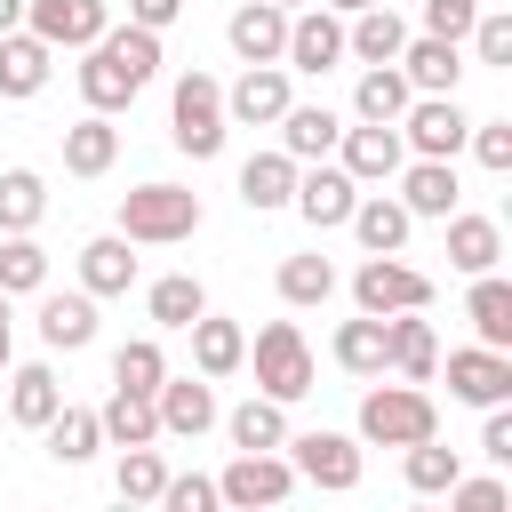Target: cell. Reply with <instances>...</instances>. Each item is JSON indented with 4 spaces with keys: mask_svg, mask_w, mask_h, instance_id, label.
I'll return each instance as SVG.
<instances>
[{
    "mask_svg": "<svg viewBox=\"0 0 512 512\" xmlns=\"http://www.w3.org/2000/svg\"><path fill=\"white\" fill-rule=\"evenodd\" d=\"M152 72H160V32L120 24V32H104V40L88 48L80 96H88V112H120V104H136V88H144Z\"/></svg>",
    "mask_w": 512,
    "mask_h": 512,
    "instance_id": "1",
    "label": "cell"
},
{
    "mask_svg": "<svg viewBox=\"0 0 512 512\" xmlns=\"http://www.w3.org/2000/svg\"><path fill=\"white\" fill-rule=\"evenodd\" d=\"M192 232H200V192H184V184H136L120 200V240L168 248V240H192Z\"/></svg>",
    "mask_w": 512,
    "mask_h": 512,
    "instance_id": "2",
    "label": "cell"
},
{
    "mask_svg": "<svg viewBox=\"0 0 512 512\" xmlns=\"http://www.w3.org/2000/svg\"><path fill=\"white\" fill-rule=\"evenodd\" d=\"M248 360H256V392L264 400H304L312 392V344H304V328L296 320H272V328H256V344H248Z\"/></svg>",
    "mask_w": 512,
    "mask_h": 512,
    "instance_id": "3",
    "label": "cell"
},
{
    "mask_svg": "<svg viewBox=\"0 0 512 512\" xmlns=\"http://www.w3.org/2000/svg\"><path fill=\"white\" fill-rule=\"evenodd\" d=\"M440 432V408L416 392V384H376L368 400H360V440H376V448H416V440H432Z\"/></svg>",
    "mask_w": 512,
    "mask_h": 512,
    "instance_id": "4",
    "label": "cell"
},
{
    "mask_svg": "<svg viewBox=\"0 0 512 512\" xmlns=\"http://www.w3.org/2000/svg\"><path fill=\"white\" fill-rule=\"evenodd\" d=\"M168 136H176V152H192V160H216V152H224V88H216L208 72H184V80H176V96H168Z\"/></svg>",
    "mask_w": 512,
    "mask_h": 512,
    "instance_id": "5",
    "label": "cell"
},
{
    "mask_svg": "<svg viewBox=\"0 0 512 512\" xmlns=\"http://www.w3.org/2000/svg\"><path fill=\"white\" fill-rule=\"evenodd\" d=\"M352 304H360L368 320H392V312H424V304H432V280H424L416 264H400V256H368V264L352 272Z\"/></svg>",
    "mask_w": 512,
    "mask_h": 512,
    "instance_id": "6",
    "label": "cell"
},
{
    "mask_svg": "<svg viewBox=\"0 0 512 512\" xmlns=\"http://www.w3.org/2000/svg\"><path fill=\"white\" fill-rule=\"evenodd\" d=\"M288 488H296V464L288 456H232L224 472H216V496H224V512H272V504H288Z\"/></svg>",
    "mask_w": 512,
    "mask_h": 512,
    "instance_id": "7",
    "label": "cell"
},
{
    "mask_svg": "<svg viewBox=\"0 0 512 512\" xmlns=\"http://www.w3.org/2000/svg\"><path fill=\"white\" fill-rule=\"evenodd\" d=\"M24 32L48 48H96L112 32V8L104 0H24Z\"/></svg>",
    "mask_w": 512,
    "mask_h": 512,
    "instance_id": "8",
    "label": "cell"
},
{
    "mask_svg": "<svg viewBox=\"0 0 512 512\" xmlns=\"http://www.w3.org/2000/svg\"><path fill=\"white\" fill-rule=\"evenodd\" d=\"M464 136H472V120H464L456 96H416L400 112V144H416V160H456Z\"/></svg>",
    "mask_w": 512,
    "mask_h": 512,
    "instance_id": "9",
    "label": "cell"
},
{
    "mask_svg": "<svg viewBox=\"0 0 512 512\" xmlns=\"http://www.w3.org/2000/svg\"><path fill=\"white\" fill-rule=\"evenodd\" d=\"M336 64H344V16H328V8H296V16H288L280 72H336Z\"/></svg>",
    "mask_w": 512,
    "mask_h": 512,
    "instance_id": "10",
    "label": "cell"
},
{
    "mask_svg": "<svg viewBox=\"0 0 512 512\" xmlns=\"http://www.w3.org/2000/svg\"><path fill=\"white\" fill-rule=\"evenodd\" d=\"M448 392L464 408H504L512 400V352H488V344L448 352Z\"/></svg>",
    "mask_w": 512,
    "mask_h": 512,
    "instance_id": "11",
    "label": "cell"
},
{
    "mask_svg": "<svg viewBox=\"0 0 512 512\" xmlns=\"http://www.w3.org/2000/svg\"><path fill=\"white\" fill-rule=\"evenodd\" d=\"M288 448H296V456H288V464H296V480L336 488V496H344V488H360V440H344V432H296Z\"/></svg>",
    "mask_w": 512,
    "mask_h": 512,
    "instance_id": "12",
    "label": "cell"
},
{
    "mask_svg": "<svg viewBox=\"0 0 512 512\" xmlns=\"http://www.w3.org/2000/svg\"><path fill=\"white\" fill-rule=\"evenodd\" d=\"M288 104H296V96H288V72H280V64H248V72L224 88V120H240V128H272Z\"/></svg>",
    "mask_w": 512,
    "mask_h": 512,
    "instance_id": "13",
    "label": "cell"
},
{
    "mask_svg": "<svg viewBox=\"0 0 512 512\" xmlns=\"http://www.w3.org/2000/svg\"><path fill=\"white\" fill-rule=\"evenodd\" d=\"M336 152H344V176L352 184H392L400 168H408V144H400V128H344L336 136Z\"/></svg>",
    "mask_w": 512,
    "mask_h": 512,
    "instance_id": "14",
    "label": "cell"
},
{
    "mask_svg": "<svg viewBox=\"0 0 512 512\" xmlns=\"http://www.w3.org/2000/svg\"><path fill=\"white\" fill-rule=\"evenodd\" d=\"M312 232H336L352 208H360V184L344 176V168H296V200H288Z\"/></svg>",
    "mask_w": 512,
    "mask_h": 512,
    "instance_id": "15",
    "label": "cell"
},
{
    "mask_svg": "<svg viewBox=\"0 0 512 512\" xmlns=\"http://www.w3.org/2000/svg\"><path fill=\"white\" fill-rule=\"evenodd\" d=\"M232 56L240 64H280V48H288V8H272V0H248V8H232Z\"/></svg>",
    "mask_w": 512,
    "mask_h": 512,
    "instance_id": "16",
    "label": "cell"
},
{
    "mask_svg": "<svg viewBox=\"0 0 512 512\" xmlns=\"http://www.w3.org/2000/svg\"><path fill=\"white\" fill-rule=\"evenodd\" d=\"M392 64H400V80H408L416 96H456V80H464V56H456V40H432V32H424V40H408Z\"/></svg>",
    "mask_w": 512,
    "mask_h": 512,
    "instance_id": "17",
    "label": "cell"
},
{
    "mask_svg": "<svg viewBox=\"0 0 512 512\" xmlns=\"http://www.w3.org/2000/svg\"><path fill=\"white\" fill-rule=\"evenodd\" d=\"M152 408H160V432H176V440H200V432L216 424V392H208V376H168V384L152 392Z\"/></svg>",
    "mask_w": 512,
    "mask_h": 512,
    "instance_id": "18",
    "label": "cell"
},
{
    "mask_svg": "<svg viewBox=\"0 0 512 512\" xmlns=\"http://www.w3.org/2000/svg\"><path fill=\"white\" fill-rule=\"evenodd\" d=\"M272 128H280V152H288L296 168H304V160H328V152H336V136H344V120H336L328 104H288Z\"/></svg>",
    "mask_w": 512,
    "mask_h": 512,
    "instance_id": "19",
    "label": "cell"
},
{
    "mask_svg": "<svg viewBox=\"0 0 512 512\" xmlns=\"http://www.w3.org/2000/svg\"><path fill=\"white\" fill-rule=\"evenodd\" d=\"M416 104V88L400 80V64H368L360 72V88H352V112L368 120V128H400V112Z\"/></svg>",
    "mask_w": 512,
    "mask_h": 512,
    "instance_id": "20",
    "label": "cell"
},
{
    "mask_svg": "<svg viewBox=\"0 0 512 512\" xmlns=\"http://www.w3.org/2000/svg\"><path fill=\"white\" fill-rule=\"evenodd\" d=\"M456 160H416V168H400V208L408 216H456Z\"/></svg>",
    "mask_w": 512,
    "mask_h": 512,
    "instance_id": "21",
    "label": "cell"
},
{
    "mask_svg": "<svg viewBox=\"0 0 512 512\" xmlns=\"http://www.w3.org/2000/svg\"><path fill=\"white\" fill-rule=\"evenodd\" d=\"M344 224H352V240H360L368 256H400V248H408V224H416V216H408L400 200H384V192H368V200H360V208H352Z\"/></svg>",
    "mask_w": 512,
    "mask_h": 512,
    "instance_id": "22",
    "label": "cell"
},
{
    "mask_svg": "<svg viewBox=\"0 0 512 512\" xmlns=\"http://www.w3.org/2000/svg\"><path fill=\"white\" fill-rule=\"evenodd\" d=\"M440 224H448V264H456L464 280L496 272V256H504V232H496V216H440Z\"/></svg>",
    "mask_w": 512,
    "mask_h": 512,
    "instance_id": "23",
    "label": "cell"
},
{
    "mask_svg": "<svg viewBox=\"0 0 512 512\" xmlns=\"http://www.w3.org/2000/svg\"><path fill=\"white\" fill-rule=\"evenodd\" d=\"M136 240H120V232H104V240H88L80 248V288L88 296H128L136 288V256H128Z\"/></svg>",
    "mask_w": 512,
    "mask_h": 512,
    "instance_id": "24",
    "label": "cell"
},
{
    "mask_svg": "<svg viewBox=\"0 0 512 512\" xmlns=\"http://www.w3.org/2000/svg\"><path fill=\"white\" fill-rule=\"evenodd\" d=\"M40 344H48V352L96 344V296H88V288H80V296H40Z\"/></svg>",
    "mask_w": 512,
    "mask_h": 512,
    "instance_id": "25",
    "label": "cell"
},
{
    "mask_svg": "<svg viewBox=\"0 0 512 512\" xmlns=\"http://www.w3.org/2000/svg\"><path fill=\"white\" fill-rule=\"evenodd\" d=\"M184 336H192V368H200V376H232V368H248V336H240V320L200 312Z\"/></svg>",
    "mask_w": 512,
    "mask_h": 512,
    "instance_id": "26",
    "label": "cell"
},
{
    "mask_svg": "<svg viewBox=\"0 0 512 512\" xmlns=\"http://www.w3.org/2000/svg\"><path fill=\"white\" fill-rule=\"evenodd\" d=\"M384 344H392V368H400L408 384H424V376L440 368V336H432L424 312H392V320H384Z\"/></svg>",
    "mask_w": 512,
    "mask_h": 512,
    "instance_id": "27",
    "label": "cell"
},
{
    "mask_svg": "<svg viewBox=\"0 0 512 512\" xmlns=\"http://www.w3.org/2000/svg\"><path fill=\"white\" fill-rule=\"evenodd\" d=\"M112 160H120V128H112V112H88V120L64 128V168H72V176H104Z\"/></svg>",
    "mask_w": 512,
    "mask_h": 512,
    "instance_id": "28",
    "label": "cell"
},
{
    "mask_svg": "<svg viewBox=\"0 0 512 512\" xmlns=\"http://www.w3.org/2000/svg\"><path fill=\"white\" fill-rule=\"evenodd\" d=\"M224 432H232V448H240V456H264V448H288V408L256 392V400H240V408L224 416Z\"/></svg>",
    "mask_w": 512,
    "mask_h": 512,
    "instance_id": "29",
    "label": "cell"
},
{
    "mask_svg": "<svg viewBox=\"0 0 512 512\" xmlns=\"http://www.w3.org/2000/svg\"><path fill=\"white\" fill-rule=\"evenodd\" d=\"M408 48V24L392 16V8H360L352 24H344V56H360V64H392Z\"/></svg>",
    "mask_w": 512,
    "mask_h": 512,
    "instance_id": "30",
    "label": "cell"
},
{
    "mask_svg": "<svg viewBox=\"0 0 512 512\" xmlns=\"http://www.w3.org/2000/svg\"><path fill=\"white\" fill-rule=\"evenodd\" d=\"M240 200H248L256 216L288 208V200H296V160H288V152H256V160L240 168Z\"/></svg>",
    "mask_w": 512,
    "mask_h": 512,
    "instance_id": "31",
    "label": "cell"
},
{
    "mask_svg": "<svg viewBox=\"0 0 512 512\" xmlns=\"http://www.w3.org/2000/svg\"><path fill=\"white\" fill-rule=\"evenodd\" d=\"M464 312H472V328H480V344H488V352H512V280L480 272V280H472V296H464Z\"/></svg>",
    "mask_w": 512,
    "mask_h": 512,
    "instance_id": "32",
    "label": "cell"
},
{
    "mask_svg": "<svg viewBox=\"0 0 512 512\" xmlns=\"http://www.w3.org/2000/svg\"><path fill=\"white\" fill-rule=\"evenodd\" d=\"M56 408H64V384H56V368H48V360H32V368H16V376H8V416H16V424H32V432H40Z\"/></svg>",
    "mask_w": 512,
    "mask_h": 512,
    "instance_id": "33",
    "label": "cell"
},
{
    "mask_svg": "<svg viewBox=\"0 0 512 512\" xmlns=\"http://www.w3.org/2000/svg\"><path fill=\"white\" fill-rule=\"evenodd\" d=\"M96 424H104L112 448H152V440H160V408H152L144 392H112V400L96 408Z\"/></svg>",
    "mask_w": 512,
    "mask_h": 512,
    "instance_id": "34",
    "label": "cell"
},
{
    "mask_svg": "<svg viewBox=\"0 0 512 512\" xmlns=\"http://www.w3.org/2000/svg\"><path fill=\"white\" fill-rule=\"evenodd\" d=\"M48 40H32V32H8L0 40V96H40L48 88Z\"/></svg>",
    "mask_w": 512,
    "mask_h": 512,
    "instance_id": "35",
    "label": "cell"
},
{
    "mask_svg": "<svg viewBox=\"0 0 512 512\" xmlns=\"http://www.w3.org/2000/svg\"><path fill=\"white\" fill-rule=\"evenodd\" d=\"M336 368H344V376H384V368H392L384 320H368V312H360V320H344V328H336Z\"/></svg>",
    "mask_w": 512,
    "mask_h": 512,
    "instance_id": "36",
    "label": "cell"
},
{
    "mask_svg": "<svg viewBox=\"0 0 512 512\" xmlns=\"http://www.w3.org/2000/svg\"><path fill=\"white\" fill-rule=\"evenodd\" d=\"M160 384H168V352H160L152 336H128V344L112 352V392H144V400H152Z\"/></svg>",
    "mask_w": 512,
    "mask_h": 512,
    "instance_id": "37",
    "label": "cell"
},
{
    "mask_svg": "<svg viewBox=\"0 0 512 512\" xmlns=\"http://www.w3.org/2000/svg\"><path fill=\"white\" fill-rule=\"evenodd\" d=\"M40 432H48V456H56V464H88V456L104 448V424H96V408H56Z\"/></svg>",
    "mask_w": 512,
    "mask_h": 512,
    "instance_id": "38",
    "label": "cell"
},
{
    "mask_svg": "<svg viewBox=\"0 0 512 512\" xmlns=\"http://www.w3.org/2000/svg\"><path fill=\"white\" fill-rule=\"evenodd\" d=\"M48 288V248L32 232H8L0 240V296H40Z\"/></svg>",
    "mask_w": 512,
    "mask_h": 512,
    "instance_id": "39",
    "label": "cell"
},
{
    "mask_svg": "<svg viewBox=\"0 0 512 512\" xmlns=\"http://www.w3.org/2000/svg\"><path fill=\"white\" fill-rule=\"evenodd\" d=\"M144 312H152L160 328H192V320L208 312V288H200L192 272H168V280H152V296H144Z\"/></svg>",
    "mask_w": 512,
    "mask_h": 512,
    "instance_id": "40",
    "label": "cell"
},
{
    "mask_svg": "<svg viewBox=\"0 0 512 512\" xmlns=\"http://www.w3.org/2000/svg\"><path fill=\"white\" fill-rule=\"evenodd\" d=\"M456 480H464V456H456V448H440V432L408 448V488H416V496H448Z\"/></svg>",
    "mask_w": 512,
    "mask_h": 512,
    "instance_id": "41",
    "label": "cell"
},
{
    "mask_svg": "<svg viewBox=\"0 0 512 512\" xmlns=\"http://www.w3.org/2000/svg\"><path fill=\"white\" fill-rule=\"evenodd\" d=\"M40 216H48V184L32 168H8L0 176V232H32Z\"/></svg>",
    "mask_w": 512,
    "mask_h": 512,
    "instance_id": "42",
    "label": "cell"
},
{
    "mask_svg": "<svg viewBox=\"0 0 512 512\" xmlns=\"http://www.w3.org/2000/svg\"><path fill=\"white\" fill-rule=\"evenodd\" d=\"M336 296V264L328 256H288L280 264V304H328Z\"/></svg>",
    "mask_w": 512,
    "mask_h": 512,
    "instance_id": "43",
    "label": "cell"
},
{
    "mask_svg": "<svg viewBox=\"0 0 512 512\" xmlns=\"http://www.w3.org/2000/svg\"><path fill=\"white\" fill-rule=\"evenodd\" d=\"M112 488H120V504H152V496L168 488V464H160V448H120V472H112Z\"/></svg>",
    "mask_w": 512,
    "mask_h": 512,
    "instance_id": "44",
    "label": "cell"
},
{
    "mask_svg": "<svg viewBox=\"0 0 512 512\" xmlns=\"http://www.w3.org/2000/svg\"><path fill=\"white\" fill-rule=\"evenodd\" d=\"M464 40H472V56H480V64H512V16H504V8H480Z\"/></svg>",
    "mask_w": 512,
    "mask_h": 512,
    "instance_id": "45",
    "label": "cell"
},
{
    "mask_svg": "<svg viewBox=\"0 0 512 512\" xmlns=\"http://www.w3.org/2000/svg\"><path fill=\"white\" fill-rule=\"evenodd\" d=\"M152 504H160V512H224V496H216V480H200V472H184V480L168 472V488H160Z\"/></svg>",
    "mask_w": 512,
    "mask_h": 512,
    "instance_id": "46",
    "label": "cell"
},
{
    "mask_svg": "<svg viewBox=\"0 0 512 512\" xmlns=\"http://www.w3.org/2000/svg\"><path fill=\"white\" fill-rule=\"evenodd\" d=\"M448 512H512V488H504L496 472H480V480H456V488H448Z\"/></svg>",
    "mask_w": 512,
    "mask_h": 512,
    "instance_id": "47",
    "label": "cell"
},
{
    "mask_svg": "<svg viewBox=\"0 0 512 512\" xmlns=\"http://www.w3.org/2000/svg\"><path fill=\"white\" fill-rule=\"evenodd\" d=\"M472 152H480V168L488 176H504L512 168V120H472V136H464Z\"/></svg>",
    "mask_w": 512,
    "mask_h": 512,
    "instance_id": "48",
    "label": "cell"
},
{
    "mask_svg": "<svg viewBox=\"0 0 512 512\" xmlns=\"http://www.w3.org/2000/svg\"><path fill=\"white\" fill-rule=\"evenodd\" d=\"M472 16H480V0H424V32L432 40H464Z\"/></svg>",
    "mask_w": 512,
    "mask_h": 512,
    "instance_id": "49",
    "label": "cell"
},
{
    "mask_svg": "<svg viewBox=\"0 0 512 512\" xmlns=\"http://www.w3.org/2000/svg\"><path fill=\"white\" fill-rule=\"evenodd\" d=\"M480 456H488V464H512V416H504V408H488V424H480Z\"/></svg>",
    "mask_w": 512,
    "mask_h": 512,
    "instance_id": "50",
    "label": "cell"
},
{
    "mask_svg": "<svg viewBox=\"0 0 512 512\" xmlns=\"http://www.w3.org/2000/svg\"><path fill=\"white\" fill-rule=\"evenodd\" d=\"M176 16H184V0H128V24L136 32H168Z\"/></svg>",
    "mask_w": 512,
    "mask_h": 512,
    "instance_id": "51",
    "label": "cell"
},
{
    "mask_svg": "<svg viewBox=\"0 0 512 512\" xmlns=\"http://www.w3.org/2000/svg\"><path fill=\"white\" fill-rule=\"evenodd\" d=\"M8 32H24V0H0V40Z\"/></svg>",
    "mask_w": 512,
    "mask_h": 512,
    "instance_id": "52",
    "label": "cell"
},
{
    "mask_svg": "<svg viewBox=\"0 0 512 512\" xmlns=\"http://www.w3.org/2000/svg\"><path fill=\"white\" fill-rule=\"evenodd\" d=\"M328 16H360V8H384V0H320Z\"/></svg>",
    "mask_w": 512,
    "mask_h": 512,
    "instance_id": "53",
    "label": "cell"
},
{
    "mask_svg": "<svg viewBox=\"0 0 512 512\" xmlns=\"http://www.w3.org/2000/svg\"><path fill=\"white\" fill-rule=\"evenodd\" d=\"M0 368H8V296H0Z\"/></svg>",
    "mask_w": 512,
    "mask_h": 512,
    "instance_id": "54",
    "label": "cell"
},
{
    "mask_svg": "<svg viewBox=\"0 0 512 512\" xmlns=\"http://www.w3.org/2000/svg\"><path fill=\"white\" fill-rule=\"evenodd\" d=\"M272 8H288V16H296V8H312V0H272Z\"/></svg>",
    "mask_w": 512,
    "mask_h": 512,
    "instance_id": "55",
    "label": "cell"
},
{
    "mask_svg": "<svg viewBox=\"0 0 512 512\" xmlns=\"http://www.w3.org/2000/svg\"><path fill=\"white\" fill-rule=\"evenodd\" d=\"M112 512H144V504H112Z\"/></svg>",
    "mask_w": 512,
    "mask_h": 512,
    "instance_id": "56",
    "label": "cell"
},
{
    "mask_svg": "<svg viewBox=\"0 0 512 512\" xmlns=\"http://www.w3.org/2000/svg\"><path fill=\"white\" fill-rule=\"evenodd\" d=\"M416 512H432V504H416Z\"/></svg>",
    "mask_w": 512,
    "mask_h": 512,
    "instance_id": "57",
    "label": "cell"
}]
</instances>
